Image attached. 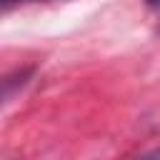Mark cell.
Here are the masks:
<instances>
[{
  "label": "cell",
  "instance_id": "obj_1",
  "mask_svg": "<svg viewBox=\"0 0 160 160\" xmlns=\"http://www.w3.org/2000/svg\"><path fill=\"white\" fill-rule=\"evenodd\" d=\"M138 160H160V148H155V150H150V152H145V155H140Z\"/></svg>",
  "mask_w": 160,
  "mask_h": 160
},
{
  "label": "cell",
  "instance_id": "obj_3",
  "mask_svg": "<svg viewBox=\"0 0 160 160\" xmlns=\"http://www.w3.org/2000/svg\"><path fill=\"white\" fill-rule=\"evenodd\" d=\"M148 2H150V5H160V0H148Z\"/></svg>",
  "mask_w": 160,
  "mask_h": 160
},
{
  "label": "cell",
  "instance_id": "obj_2",
  "mask_svg": "<svg viewBox=\"0 0 160 160\" xmlns=\"http://www.w3.org/2000/svg\"><path fill=\"white\" fill-rule=\"evenodd\" d=\"M15 2H25V0H0V8H5V5H15Z\"/></svg>",
  "mask_w": 160,
  "mask_h": 160
}]
</instances>
